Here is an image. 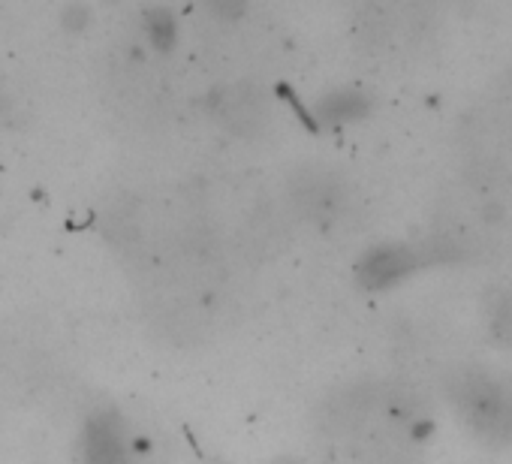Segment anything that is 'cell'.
<instances>
[{
	"mask_svg": "<svg viewBox=\"0 0 512 464\" xmlns=\"http://www.w3.org/2000/svg\"><path fill=\"white\" fill-rule=\"evenodd\" d=\"M461 407L485 434L512 437V389L491 377H476L461 386Z\"/></svg>",
	"mask_w": 512,
	"mask_h": 464,
	"instance_id": "obj_1",
	"label": "cell"
},
{
	"mask_svg": "<svg viewBox=\"0 0 512 464\" xmlns=\"http://www.w3.org/2000/svg\"><path fill=\"white\" fill-rule=\"evenodd\" d=\"M416 266V257L404 248H377L362 260V281L368 287H386L404 278Z\"/></svg>",
	"mask_w": 512,
	"mask_h": 464,
	"instance_id": "obj_2",
	"label": "cell"
},
{
	"mask_svg": "<svg viewBox=\"0 0 512 464\" xmlns=\"http://www.w3.org/2000/svg\"><path fill=\"white\" fill-rule=\"evenodd\" d=\"M500 323L506 326V329H503V335H512V299H509V302H506V308L500 311Z\"/></svg>",
	"mask_w": 512,
	"mask_h": 464,
	"instance_id": "obj_3",
	"label": "cell"
}]
</instances>
